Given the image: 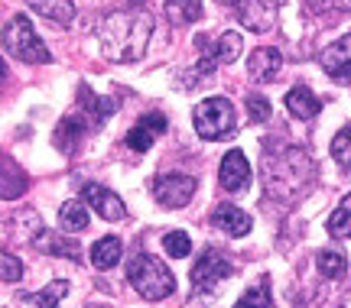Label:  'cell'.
<instances>
[{
  "label": "cell",
  "instance_id": "obj_1",
  "mask_svg": "<svg viewBox=\"0 0 351 308\" xmlns=\"http://www.w3.org/2000/svg\"><path fill=\"white\" fill-rule=\"evenodd\" d=\"M153 39V13L147 3H130L127 10H111L98 26V42L104 59L111 62H137Z\"/></svg>",
  "mask_w": 351,
  "mask_h": 308
},
{
  "label": "cell",
  "instance_id": "obj_2",
  "mask_svg": "<svg viewBox=\"0 0 351 308\" xmlns=\"http://www.w3.org/2000/svg\"><path fill=\"white\" fill-rule=\"evenodd\" d=\"M127 283L137 289L140 298H147V302H163V298L173 296L176 276L169 272V266L160 263L156 257L137 253V257L127 263Z\"/></svg>",
  "mask_w": 351,
  "mask_h": 308
},
{
  "label": "cell",
  "instance_id": "obj_3",
  "mask_svg": "<svg viewBox=\"0 0 351 308\" xmlns=\"http://www.w3.org/2000/svg\"><path fill=\"white\" fill-rule=\"evenodd\" d=\"M0 42H3L7 55H13L16 62H26V65H43V62L52 59L49 46L39 39V33L33 29V23L26 20L23 13L10 16V23L3 26V33H0Z\"/></svg>",
  "mask_w": 351,
  "mask_h": 308
},
{
  "label": "cell",
  "instance_id": "obj_4",
  "mask_svg": "<svg viewBox=\"0 0 351 308\" xmlns=\"http://www.w3.org/2000/svg\"><path fill=\"white\" fill-rule=\"evenodd\" d=\"M202 140H228L238 127V114L228 98H205L192 114Z\"/></svg>",
  "mask_w": 351,
  "mask_h": 308
},
{
  "label": "cell",
  "instance_id": "obj_5",
  "mask_svg": "<svg viewBox=\"0 0 351 308\" xmlns=\"http://www.w3.org/2000/svg\"><path fill=\"white\" fill-rule=\"evenodd\" d=\"M234 272L231 266V259L221 253V250H205L199 257V263L192 266V285H195V292H215V285H221Z\"/></svg>",
  "mask_w": 351,
  "mask_h": 308
},
{
  "label": "cell",
  "instance_id": "obj_6",
  "mask_svg": "<svg viewBox=\"0 0 351 308\" xmlns=\"http://www.w3.org/2000/svg\"><path fill=\"white\" fill-rule=\"evenodd\" d=\"M195 195V179L182 172H166L153 182V198L163 205V208H186Z\"/></svg>",
  "mask_w": 351,
  "mask_h": 308
},
{
  "label": "cell",
  "instance_id": "obj_7",
  "mask_svg": "<svg viewBox=\"0 0 351 308\" xmlns=\"http://www.w3.org/2000/svg\"><path fill=\"white\" fill-rule=\"evenodd\" d=\"M234 16L251 33H270L276 26V3H270V0H234Z\"/></svg>",
  "mask_w": 351,
  "mask_h": 308
},
{
  "label": "cell",
  "instance_id": "obj_8",
  "mask_svg": "<svg viewBox=\"0 0 351 308\" xmlns=\"http://www.w3.org/2000/svg\"><path fill=\"white\" fill-rule=\"evenodd\" d=\"M114 111H117V101L114 98H98V94H91V88L88 85L78 88V111H75V117L85 123L88 130L101 127V123L108 120Z\"/></svg>",
  "mask_w": 351,
  "mask_h": 308
},
{
  "label": "cell",
  "instance_id": "obj_9",
  "mask_svg": "<svg viewBox=\"0 0 351 308\" xmlns=\"http://www.w3.org/2000/svg\"><path fill=\"white\" fill-rule=\"evenodd\" d=\"M319 65L326 68L328 78H335L341 85H351V33L341 36L339 42H332V46L319 55Z\"/></svg>",
  "mask_w": 351,
  "mask_h": 308
},
{
  "label": "cell",
  "instance_id": "obj_10",
  "mask_svg": "<svg viewBox=\"0 0 351 308\" xmlns=\"http://www.w3.org/2000/svg\"><path fill=\"white\" fill-rule=\"evenodd\" d=\"M218 179H221V188H228V192H244L247 182H251V162H247V156H244L241 149L225 153L221 169H218Z\"/></svg>",
  "mask_w": 351,
  "mask_h": 308
},
{
  "label": "cell",
  "instance_id": "obj_11",
  "mask_svg": "<svg viewBox=\"0 0 351 308\" xmlns=\"http://www.w3.org/2000/svg\"><path fill=\"white\" fill-rule=\"evenodd\" d=\"M85 205L91 211H98L104 221H121L124 218V201L114 195L111 188H104V185H95V182H88L85 185Z\"/></svg>",
  "mask_w": 351,
  "mask_h": 308
},
{
  "label": "cell",
  "instance_id": "obj_12",
  "mask_svg": "<svg viewBox=\"0 0 351 308\" xmlns=\"http://www.w3.org/2000/svg\"><path fill=\"white\" fill-rule=\"evenodd\" d=\"M29 244L36 246L39 253H49V257H62V259H72V263L82 259V246H78L75 237H62L56 231H39Z\"/></svg>",
  "mask_w": 351,
  "mask_h": 308
},
{
  "label": "cell",
  "instance_id": "obj_13",
  "mask_svg": "<svg viewBox=\"0 0 351 308\" xmlns=\"http://www.w3.org/2000/svg\"><path fill=\"white\" fill-rule=\"evenodd\" d=\"M160 133H166V117L163 114H143V117L134 123V130L127 133V146L134 149V153H147Z\"/></svg>",
  "mask_w": 351,
  "mask_h": 308
},
{
  "label": "cell",
  "instance_id": "obj_14",
  "mask_svg": "<svg viewBox=\"0 0 351 308\" xmlns=\"http://www.w3.org/2000/svg\"><path fill=\"white\" fill-rule=\"evenodd\" d=\"M212 224L218 227V231L231 234V237L251 234V214L234 208V205H218V208L212 211Z\"/></svg>",
  "mask_w": 351,
  "mask_h": 308
},
{
  "label": "cell",
  "instance_id": "obj_15",
  "mask_svg": "<svg viewBox=\"0 0 351 308\" xmlns=\"http://www.w3.org/2000/svg\"><path fill=\"white\" fill-rule=\"evenodd\" d=\"M280 68H283V55H280L276 49H254L251 59H247V72H251V78H257V81H263V85L276 81Z\"/></svg>",
  "mask_w": 351,
  "mask_h": 308
},
{
  "label": "cell",
  "instance_id": "obj_16",
  "mask_svg": "<svg viewBox=\"0 0 351 308\" xmlns=\"http://www.w3.org/2000/svg\"><path fill=\"white\" fill-rule=\"evenodd\" d=\"M29 10L46 16L49 23H59V26H69L75 20V3L72 0H26Z\"/></svg>",
  "mask_w": 351,
  "mask_h": 308
},
{
  "label": "cell",
  "instance_id": "obj_17",
  "mask_svg": "<svg viewBox=\"0 0 351 308\" xmlns=\"http://www.w3.org/2000/svg\"><path fill=\"white\" fill-rule=\"evenodd\" d=\"M124 257V240L121 237H101L98 244L91 246V266L95 270H114Z\"/></svg>",
  "mask_w": 351,
  "mask_h": 308
},
{
  "label": "cell",
  "instance_id": "obj_18",
  "mask_svg": "<svg viewBox=\"0 0 351 308\" xmlns=\"http://www.w3.org/2000/svg\"><path fill=\"white\" fill-rule=\"evenodd\" d=\"M287 107L293 117H300V120H309V117H315L319 114V98H315L313 91L306 85H296V88H289V94H287Z\"/></svg>",
  "mask_w": 351,
  "mask_h": 308
},
{
  "label": "cell",
  "instance_id": "obj_19",
  "mask_svg": "<svg viewBox=\"0 0 351 308\" xmlns=\"http://www.w3.org/2000/svg\"><path fill=\"white\" fill-rule=\"evenodd\" d=\"M205 7L202 0H166V16L173 26H189V23H199Z\"/></svg>",
  "mask_w": 351,
  "mask_h": 308
},
{
  "label": "cell",
  "instance_id": "obj_20",
  "mask_svg": "<svg viewBox=\"0 0 351 308\" xmlns=\"http://www.w3.org/2000/svg\"><path fill=\"white\" fill-rule=\"evenodd\" d=\"M82 130H88V127L78 120L75 114H72V117H62V120H59V127H56V133H52V143H56V149H62V153H75Z\"/></svg>",
  "mask_w": 351,
  "mask_h": 308
},
{
  "label": "cell",
  "instance_id": "obj_21",
  "mask_svg": "<svg viewBox=\"0 0 351 308\" xmlns=\"http://www.w3.org/2000/svg\"><path fill=\"white\" fill-rule=\"evenodd\" d=\"M26 192V175L13 166V159L0 156V198H16Z\"/></svg>",
  "mask_w": 351,
  "mask_h": 308
},
{
  "label": "cell",
  "instance_id": "obj_22",
  "mask_svg": "<svg viewBox=\"0 0 351 308\" xmlns=\"http://www.w3.org/2000/svg\"><path fill=\"white\" fill-rule=\"evenodd\" d=\"M65 296H69V283H65V279H56V283H49L46 289H39V292L20 296V302L36 305V308H59V302H62Z\"/></svg>",
  "mask_w": 351,
  "mask_h": 308
},
{
  "label": "cell",
  "instance_id": "obj_23",
  "mask_svg": "<svg viewBox=\"0 0 351 308\" xmlns=\"http://www.w3.org/2000/svg\"><path fill=\"white\" fill-rule=\"evenodd\" d=\"M59 227H62V231H69V234L85 231V227H88V208H85V201H65L62 208H59Z\"/></svg>",
  "mask_w": 351,
  "mask_h": 308
},
{
  "label": "cell",
  "instance_id": "obj_24",
  "mask_svg": "<svg viewBox=\"0 0 351 308\" xmlns=\"http://www.w3.org/2000/svg\"><path fill=\"white\" fill-rule=\"evenodd\" d=\"M326 227L332 237H351V195H345L339 201V208L332 211V218H328Z\"/></svg>",
  "mask_w": 351,
  "mask_h": 308
},
{
  "label": "cell",
  "instance_id": "obj_25",
  "mask_svg": "<svg viewBox=\"0 0 351 308\" xmlns=\"http://www.w3.org/2000/svg\"><path fill=\"white\" fill-rule=\"evenodd\" d=\"M241 49H244V39H241V33L228 29V33H221V39H218V46H215V55H218V62L231 65V62L241 59Z\"/></svg>",
  "mask_w": 351,
  "mask_h": 308
},
{
  "label": "cell",
  "instance_id": "obj_26",
  "mask_svg": "<svg viewBox=\"0 0 351 308\" xmlns=\"http://www.w3.org/2000/svg\"><path fill=\"white\" fill-rule=\"evenodd\" d=\"M267 285H270L267 279H261V285H251V289L234 302V308H274V296H270Z\"/></svg>",
  "mask_w": 351,
  "mask_h": 308
},
{
  "label": "cell",
  "instance_id": "obj_27",
  "mask_svg": "<svg viewBox=\"0 0 351 308\" xmlns=\"http://www.w3.org/2000/svg\"><path fill=\"white\" fill-rule=\"evenodd\" d=\"M348 259H345V253H339V250H322L319 253V272L326 276V279H341L345 276V266Z\"/></svg>",
  "mask_w": 351,
  "mask_h": 308
},
{
  "label": "cell",
  "instance_id": "obj_28",
  "mask_svg": "<svg viewBox=\"0 0 351 308\" xmlns=\"http://www.w3.org/2000/svg\"><path fill=\"white\" fill-rule=\"evenodd\" d=\"M163 246H166V253L176 259H182L192 253V237L186 234V231H169V234L163 237Z\"/></svg>",
  "mask_w": 351,
  "mask_h": 308
},
{
  "label": "cell",
  "instance_id": "obj_29",
  "mask_svg": "<svg viewBox=\"0 0 351 308\" xmlns=\"http://www.w3.org/2000/svg\"><path fill=\"white\" fill-rule=\"evenodd\" d=\"M332 156L339 159L341 169L351 172V127H345L341 133H335V140H332Z\"/></svg>",
  "mask_w": 351,
  "mask_h": 308
},
{
  "label": "cell",
  "instance_id": "obj_30",
  "mask_svg": "<svg viewBox=\"0 0 351 308\" xmlns=\"http://www.w3.org/2000/svg\"><path fill=\"white\" fill-rule=\"evenodd\" d=\"M0 279L3 283H16V279H23V263L10 253H3L0 250Z\"/></svg>",
  "mask_w": 351,
  "mask_h": 308
},
{
  "label": "cell",
  "instance_id": "obj_31",
  "mask_svg": "<svg viewBox=\"0 0 351 308\" xmlns=\"http://www.w3.org/2000/svg\"><path fill=\"white\" fill-rule=\"evenodd\" d=\"M306 10H313V13L351 10V0H306Z\"/></svg>",
  "mask_w": 351,
  "mask_h": 308
},
{
  "label": "cell",
  "instance_id": "obj_32",
  "mask_svg": "<svg viewBox=\"0 0 351 308\" xmlns=\"http://www.w3.org/2000/svg\"><path fill=\"white\" fill-rule=\"evenodd\" d=\"M247 107H251V117L257 123H267V120H270V114H274V111H270V101L257 98V94H251V98H247Z\"/></svg>",
  "mask_w": 351,
  "mask_h": 308
},
{
  "label": "cell",
  "instance_id": "obj_33",
  "mask_svg": "<svg viewBox=\"0 0 351 308\" xmlns=\"http://www.w3.org/2000/svg\"><path fill=\"white\" fill-rule=\"evenodd\" d=\"M3 78H7V65H3V59H0V85H3Z\"/></svg>",
  "mask_w": 351,
  "mask_h": 308
},
{
  "label": "cell",
  "instance_id": "obj_34",
  "mask_svg": "<svg viewBox=\"0 0 351 308\" xmlns=\"http://www.w3.org/2000/svg\"><path fill=\"white\" fill-rule=\"evenodd\" d=\"M91 308H98V305H91Z\"/></svg>",
  "mask_w": 351,
  "mask_h": 308
}]
</instances>
